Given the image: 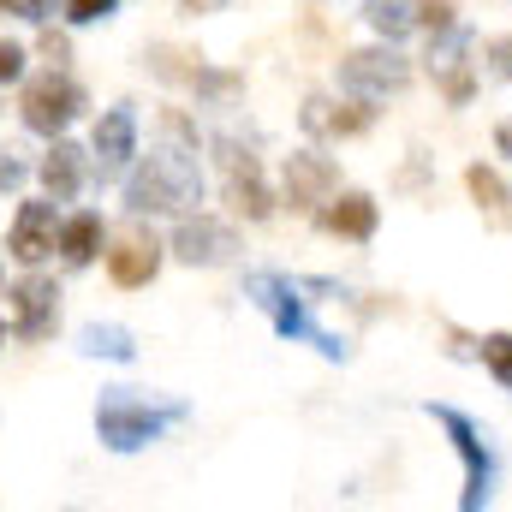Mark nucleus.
Listing matches in <instances>:
<instances>
[{"instance_id":"obj_1","label":"nucleus","mask_w":512,"mask_h":512,"mask_svg":"<svg viewBox=\"0 0 512 512\" xmlns=\"http://www.w3.org/2000/svg\"><path fill=\"white\" fill-rule=\"evenodd\" d=\"M203 203V173H197V143L185 137L179 120H167V143L126 179V209L131 215H167Z\"/></svg>"},{"instance_id":"obj_2","label":"nucleus","mask_w":512,"mask_h":512,"mask_svg":"<svg viewBox=\"0 0 512 512\" xmlns=\"http://www.w3.org/2000/svg\"><path fill=\"white\" fill-rule=\"evenodd\" d=\"M179 417H185V405H179V399L155 405V399H143V393L108 387V393H102V405H96V435H102L114 453H137V447L161 441Z\"/></svg>"},{"instance_id":"obj_3","label":"nucleus","mask_w":512,"mask_h":512,"mask_svg":"<svg viewBox=\"0 0 512 512\" xmlns=\"http://www.w3.org/2000/svg\"><path fill=\"white\" fill-rule=\"evenodd\" d=\"M245 292H251V304L274 322V334L280 340H310L322 358H346V340H334V334H322V328H310V316H304V304H298V286L292 280H280V274H268V268H256L251 280H245Z\"/></svg>"},{"instance_id":"obj_4","label":"nucleus","mask_w":512,"mask_h":512,"mask_svg":"<svg viewBox=\"0 0 512 512\" xmlns=\"http://www.w3.org/2000/svg\"><path fill=\"white\" fill-rule=\"evenodd\" d=\"M429 417L453 435V447H459V459H465V495H459V507L477 512L483 501H489V489H495V465H489V447H483L477 423H471V417H459L453 405H429Z\"/></svg>"},{"instance_id":"obj_5","label":"nucleus","mask_w":512,"mask_h":512,"mask_svg":"<svg viewBox=\"0 0 512 512\" xmlns=\"http://www.w3.org/2000/svg\"><path fill=\"white\" fill-rule=\"evenodd\" d=\"M78 108H84V90H78L66 72H42V78L24 84V126L42 131V137L66 131L78 120Z\"/></svg>"},{"instance_id":"obj_6","label":"nucleus","mask_w":512,"mask_h":512,"mask_svg":"<svg viewBox=\"0 0 512 512\" xmlns=\"http://www.w3.org/2000/svg\"><path fill=\"white\" fill-rule=\"evenodd\" d=\"M405 78H411V66H405V54H393V48H364V54H352L346 72H340V84H346L358 102H376V96L405 90Z\"/></svg>"},{"instance_id":"obj_7","label":"nucleus","mask_w":512,"mask_h":512,"mask_svg":"<svg viewBox=\"0 0 512 512\" xmlns=\"http://www.w3.org/2000/svg\"><path fill=\"white\" fill-rule=\"evenodd\" d=\"M54 310H60V286L54 280L30 274V280L12 286V334L18 340H42L54 328Z\"/></svg>"},{"instance_id":"obj_8","label":"nucleus","mask_w":512,"mask_h":512,"mask_svg":"<svg viewBox=\"0 0 512 512\" xmlns=\"http://www.w3.org/2000/svg\"><path fill=\"white\" fill-rule=\"evenodd\" d=\"M334 191H340V173H334L328 155L298 149V155L286 161V203H292V209H316V203H328Z\"/></svg>"},{"instance_id":"obj_9","label":"nucleus","mask_w":512,"mask_h":512,"mask_svg":"<svg viewBox=\"0 0 512 512\" xmlns=\"http://www.w3.org/2000/svg\"><path fill=\"white\" fill-rule=\"evenodd\" d=\"M173 251H179V262H191V268H209V262H227V256L239 251V239H233V227L197 215V221H185L173 233Z\"/></svg>"},{"instance_id":"obj_10","label":"nucleus","mask_w":512,"mask_h":512,"mask_svg":"<svg viewBox=\"0 0 512 512\" xmlns=\"http://www.w3.org/2000/svg\"><path fill=\"white\" fill-rule=\"evenodd\" d=\"M221 167H227V191H233V203L251 215V221H262L274 203H268V185H262V167H256L251 149H233V143H221Z\"/></svg>"},{"instance_id":"obj_11","label":"nucleus","mask_w":512,"mask_h":512,"mask_svg":"<svg viewBox=\"0 0 512 512\" xmlns=\"http://www.w3.org/2000/svg\"><path fill=\"white\" fill-rule=\"evenodd\" d=\"M435 36H441V42L429 48V66H435V78L447 84V96L465 102V96H471V60H465V54H471V30L447 24V30H435Z\"/></svg>"},{"instance_id":"obj_12","label":"nucleus","mask_w":512,"mask_h":512,"mask_svg":"<svg viewBox=\"0 0 512 512\" xmlns=\"http://www.w3.org/2000/svg\"><path fill=\"white\" fill-rule=\"evenodd\" d=\"M131 149H137V114H131V108L102 114V126H96V173L114 179V173L131 161Z\"/></svg>"},{"instance_id":"obj_13","label":"nucleus","mask_w":512,"mask_h":512,"mask_svg":"<svg viewBox=\"0 0 512 512\" xmlns=\"http://www.w3.org/2000/svg\"><path fill=\"white\" fill-rule=\"evenodd\" d=\"M54 203H24L18 209V221H12V256L18 262H42V256L54 251Z\"/></svg>"},{"instance_id":"obj_14","label":"nucleus","mask_w":512,"mask_h":512,"mask_svg":"<svg viewBox=\"0 0 512 512\" xmlns=\"http://www.w3.org/2000/svg\"><path fill=\"white\" fill-rule=\"evenodd\" d=\"M108 268H114L120 286H149L155 268H161V245H155L149 233H126V239L108 251Z\"/></svg>"},{"instance_id":"obj_15","label":"nucleus","mask_w":512,"mask_h":512,"mask_svg":"<svg viewBox=\"0 0 512 512\" xmlns=\"http://www.w3.org/2000/svg\"><path fill=\"white\" fill-rule=\"evenodd\" d=\"M42 185H48V197H54V203L78 197V191H84V149L54 137V149H48V161H42Z\"/></svg>"},{"instance_id":"obj_16","label":"nucleus","mask_w":512,"mask_h":512,"mask_svg":"<svg viewBox=\"0 0 512 512\" xmlns=\"http://www.w3.org/2000/svg\"><path fill=\"white\" fill-rule=\"evenodd\" d=\"M364 126H370V108H334L328 96L304 102V131H316V137H352Z\"/></svg>"},{"instance_id":"obj_17","label":"nucleus","mask_w":512,"mask_h":512,"mask_svg":"<svg viewBox=\"0 0 512 512\" xmlns=\"http://www.w3.org/2000/svg\"><path fill=\"white\" fill-rule=\"evenodd\" d=\"M322 227L340 233V239H370V233H376V203H370L364 191H346L334 209H322Z\"/></svg>"},{"instance_id":"obj_18","label":"nucleus","mask_w":512,"mask_h":512,"mask_svg":"<svg viewBox=\"0 0 512 512\" xmlns=\"http://www.w3.org/2000/svg\"><path fill=\"white\" fill-rule=\"evenodd\" d=\"M96 251H102V221H96V215H72V221L60 227V256H66L72 268H84Z\"/></svg>"},{"instance_id":"obj_19","label":"nucleus","mask_w":512,"mask_h":512,"mask_svg":"<svg viewBox=\"0 0 512 512\" xmlns=\"http://www.w3.org/2000/svg\"><path fill=\"white\" fill-rule=\"evenodd\" d=\"M364 18L382 30L387 42H393V36H405L411 24H423V0H370V6H364Z\"/></svg>"},{"instance_id":"obj_20","label":"nucleus","mask_w":512,"mask_h":512,"mask_svg":"<svg viewBox=\"0 0 512 512\" xmlns=\"http://www.w3.org/2000/svg\"><path fill=\"white\" fill-rule=\"evenodd\" d=\"M78 352H90V358H114V364H131V358H137V346H131L126 328H102V322H90V328L78 334Z\"/></svg>"},{"instance_id":"obj_21","label":"nucleus","mask_w":512,"mask_h":512,"mask_svg":"<svg viewBox=\"0 0 512 512\" xmlns=\"http://www.w3.org/2000/svg\"><path fill=\"white\" fill-rule=\"evenodd\" d=\"M483 364H489V370L501 376V387L512 393V334H489V340H483Z\"/></svg>"},{"instance_id":"obj_22","label":"nucleus","mask_w":512,"mask_h":512,"mask_svg":"<svg viewBox=\"0 0 512 512\" xmlns=\"http://www.w3.org/2000/svg\"><path fill=\"white\" fill-rule=\"evenodd\" d=\"M114 12V0H66V18L72 24H96V18H108Z\"/></svg>"},{"instance_id":"obj_23","label":"nucleus","mask_w":512,"mask_h":512,"mask_svg":"<svg viewBox=\"0 0 512 512\" xmlns=\"http://www.w3.org/2000/svg\"><path fill=\"white\" fill-rule=\"evenodd\" d=\"M54 6H66V0H0V12H18V18H30V24H42Z\"/></svg>"},{"instance_id":"obj_24","label":"nucleus","mask_w":512,"mask_h":512,"mask_svg":"<svg viewBox=\"0 0 512 512\" xmlns=\"http://www.w3.org/2000/svg\"><path fill=\"white\" fill-rule=\"evenodd\" d=\"M471 191H477L483 203H501V179H495V173H483V167H471Z\"/></svg>"},{"instance_id":"obj_25","label":"nucleus","mask_w":512,"mask_h":512,"mask_svg":"<svg viewBox=\"0 0 512 512\" xmlns=\"http://www.w3.org/2000/svg\"><path fill=\"white\" fill-rule=\"evenodd\" d=\"M18 185H24V161L0 149V191H18Z\"/></svg>"},{"instance_id":"obj_26","label":"nucleus","mask_w":512,"mask_h":512,"mask_svg":"<svg viewBox=\"0 0 512 512\" xmlns=\"http://www.w3.org/2000/svg\"><path fill=\"white\" fill-rule=\"evenodd\" d=\"M12 78H24V54L12 42H0V84H12Z\"/></svg>"},{"instance_id":"obj_27","label":"nucleus","mask_w":512,"mask_h":512,"mask_svg":"<svg viewBox=\"0 0 512 512\" xmlns=\"http://www.w3.org/2000/svg\"><path fill=\"white\" fill-rule=\"evenodd\" d=\"M423 24H429V30H447V24H453V6H447V0H423Z\"/></svg>"},{"instance_id":"obj_28","label":"nucleus","mask_w":512,"mask_h":512,"mask_svg":"<svg viewBox=\"0 0 512 512\" xmlns=\"http://www.w3.org/2000/svg\"><path fill=\"white\" fill-rule=\"evenodd\" d=\"M495 72L512 78V36H507V42H495Z\"/></svg>"},{"instance_id":"obj_29","label":"nucleus","mask_w":512,"mask_h":512,"mask_svg":"<svg viewBox=\"0 0 512 512\" xmlns=\"http://www.w3.org/2000/svg\"><path fill=\"white\" fill-rule=\"evenodd\" d=\"M495 137H501V149H507V155H512V120H507V126H501V131H495Z\"/></svg>"},{"instance_id":"obj_30","label":"nucleus","mask_w":512,"mask_h":512,"mask_svg":"<svg viewBox=\"0 0 512 512\" xmlns=\"http://www.w3.org/2000/svg\"><path fill=\"white\" fill-rule=\"evenodd\" d=\"M185 6H191V12H209V6H221V0H185Z\"/></svg>"},{"instance_id":"obj_31","label":"nucleus","mask_w":512,"mask_h":512,"mask_svg":"<svg viewBox=\"0 0 512 512\" xmlns=\"http://www.w3.org/2000/svg\"><path fill=\"white\" fill-rule=\"evenodd\" d=\"M0 340H6V328H0Z\"/></svg>"}]
</instances>
